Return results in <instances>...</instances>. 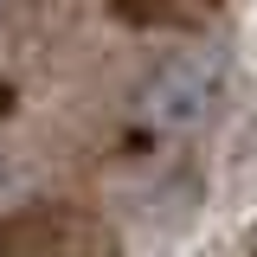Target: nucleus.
Listing matches in <instances>:
<instances>
[{
  "label": "nucleus",
  "mask_w": 257,
  "mask_h": 257,
  "mask_svg": "<svg viewBox=\"0 0 257 257\" xmlns=\"http://www.w3.org/2000/svg\"><path fill=\"white\" fill-rule=\"evenodd\" d=\"M231 90V71L219 52H167V58L135 84V122L155 128V135H199L225 109Z\"/></svg>",
  "instance_id": "nucleus-1"
},
{
  "label": "nucleus",
  "mask_w": 257,
  "mask_h": 257,
  "mask_svg": "<svg viewBox=\"0 0 257 257\" xmlns=\"http://www.w3.org/2000/svg\"><path fill=\"white\" fill-rule=\"evenodd\" d=\"M251 257H257V225H251Z\"/></svg>",
  "instance_id": "nucleus-3"
},
{
  "label": "nucleus",
  "mask_w": 257,
  "mask_h": 257,
  "mask_svg": "<svg viewBox=\"0 0 257 257\" xmlns=\"http://www.w3.org/2000/svg\"><path fill=\"white\" fill-rule=\"evenodd\" d=\"M0 257H122V238L90 206L45 199L0 219Z\"/></svg>",
  "instance_id": "nucleus-2"
}]
</instances>
